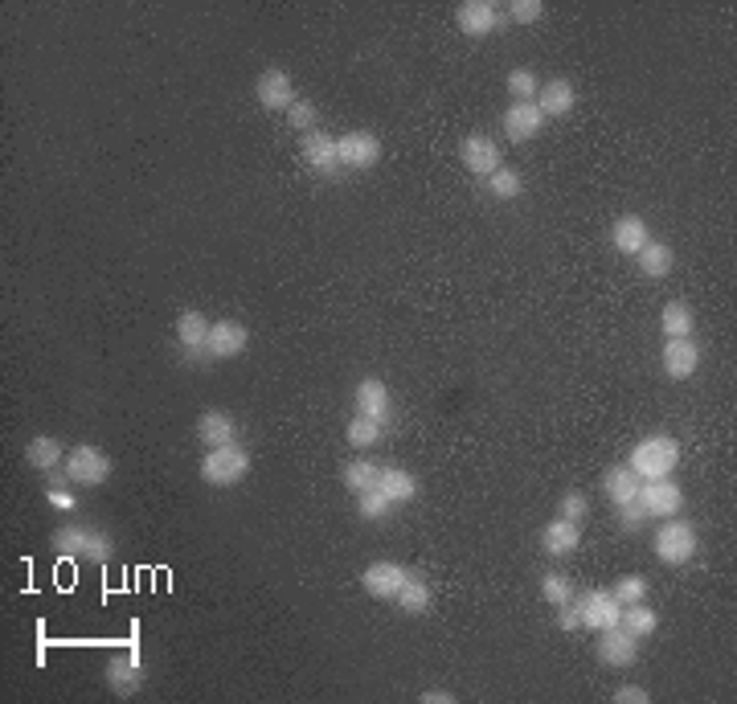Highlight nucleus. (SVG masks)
<instances>
[{
  "label": "nucleus",
  "mask_w": 737,
  "mask_h": 704,
  "mask_svg": "<svg viewBox=\"0 0 737 704\" xmlns=\"http://www.w3.org/2000/svg\"><path fill=\"white\" fill-rule=\"evenodd\" d=\"M394 508L385 500V492L381 488H369V492H357V512L365 516V520H385V512Z\"/></svg>",
  "instance_id": "38"
},
{
  "label": "nucleus",
  "mask_w": 737,
  "mask_h": 704,
  "mask_svg": "<svg viewBox=\"0 0 737 704\" xmlns=\"http://www.w3.org/2000/svg\"><path fill=\"white\" fill-rule=\"evenodd\" d=\"M197 438L213 451V447H230V443H238V422H234V414H226V410H205L201 418H197Z\"/></svg>",
  "instance_id": "21"
},
{
  "label": "nucleus",
  "mask_w": 737,
  "mask_h": 704,
  "mask_svg": "<svg viewBox=\"0 0 737 704\" xmlns=\"http://www.w3.org/2000/svg\"><path fill=\"white\" fill-rule=\"evenodd\" d=\"M353 406H357V414H365V418H385L389 414V406H394V398H389V385L381 381V377H365V381H357V393H353Z\"/></svg>",
  "instance_id": "22"
},
{
  "label": "nucleus",
  "mask_w": 737,
  "mask_h": 704,
  "mask_svg": "<svg viewBox=\"0 0 737 704\" xmlns=\"http://www.w3.org/2000/svg\"><path fill=\"white\" fill-rule=\"evenodd\" d=\"M25 463H29L33 471H54L58 463H66V447L58 443L54 434L29 438V447H25Z\"/></svg>",
  "instance_id": "27"
},
{
  "label": "nucleus",
  "mask_w": 737,
  "mask_h": 704,
  "mask_svg": "<svg viewBox=\"0 0 737 704\" xmlns=\"http://www.w3.org/2000/svg\"><path fill=\"white\" fill-rule=\"evenodd\" d=\"M557 516H566V520H578V524H582V520L590 516V496L578 492V488H570L566 496L557 500Z\"/></svg>",
  "instance_id": "37"
},
{
  "label": "nucleus",
  "mask_w": 737,
  "mask_h": 704,
  "mask_svg": "<svg viewBox=\"0 0 737 704\" xmlns=\"http://www.w3.org/2000/svg\"><path fill=\"white\" fill-rule=\"evenodd\" d=\"M394 602L402 606V614H422L430 602H435V594H430V586H426L422 578H414V574H410V578L402 582V590H398V598H394Z\"/></svg>",
  "instance_id": "33"
},
{
  "label": "nucleus",
  "mask_w": 737,
  "mask_h": 704,
  "mask_svg": "<svg viewBox=\"0 0 737 704\" xmlns=\"http://www.w3.org/2000/svg\"><path fill=\"white\" fill-rule=\"evenodd\" d=\"M508 17L520 21V25H533L545 17V5L541 0H508Z\"/></svg>",
  "instance_id": "41"
},
{
  "label": "nucleus",
  "mask_w": 737,
  "mask_h": 704,
  "mask_svg": "<svg viewBox=\"0 0 737 704\" xmlns=\"http://www.w3.org/2000/svg\"><path fill=\"white\" fill-rule=\"evenodd\" d=\"M701 549V537H697V524L684 520V516H668L656 533V557L664 565H688Z\"/></svg>",
  "instance_id": "3"
},
{
  "label": "nucleus",
  "mask_w": 737,
  "mask_h": 704,
  "mask_svg": "<svg viewBox=\"0 0 737 704\" xmlns=\"http://www.w3.org/2000/svg\"><path fill=\"white\" fill-rule=\"evenodd\" d=\"M647 700H652V692L639 688V684H623V688H615V704H647Z\"/></svg>",
  "instance_id": "43"
},
{
  "label": "nucleus",
  "mask_w": 737,
  "mask_h": 704,
  "mask_svg": "<svg viewBox=\"0 0 737 704\" xmlns=\"http://www.w3.org/2000/svg\"><path fill=\"white\" fill-rule=\"evenodd\" d=\"M635 262H639V271H643L647 279H668L672 267H676V254H672L668 242H647V246L635 254Z\"/></svg>",
  "instance_id": "28"
},
{
  "label": "nucleus",
  "mask_w": 737,
  "mask_h": 704,
  "mask_svg": "<svg viewBox=\"0 0 737 704\" xmlns=\"http://www.w3.org/2000/svg\"><path fill=\"white\" fill-rule=\"evenodd\" d=\"M254 99H258V107H263V111H283V115H287V107H291L299 95H295L291 74H287V70H279V66H271V70L258 74V82H254Z\"/></svg>",
  "instance_id": "8"
},
{
  "label": "nucleus",
  "mask_w": 737,
  "mask_h": 704,
  "mask_svg": "<svg viewBox=\"0 0 737 704\" xmlns=\"http://www.w3.org/2000/svg\"><path fill=\"white\" fill-rule=\"evenodd\" d=\"M701 369V348L692 336H680V340H664V373L672 381H688L692 373Z\"/></svg>",
  "instance_id": "18"
},
{
  "label": "nucleus",
  "mask_w": 737,
  "mask_h": 704,
  "mask_svg": "<svg viewBox=\"0 0 737 704\" xmlns=\"http://www.w3.org/2000/svg\"><path fill=\"white\" fill-rule=\"evenodd\" d=\"M484 185H488V193H492L496 201H516V197H520V189H525V181H520V172H516V168H508V164H500Z\"/></svg>",
  "instance_id": "34"
},
{
  "label": "nucleus",
  "mask_w": 737,
  "mask_h": 704,
  "mask_svg": "<svg viewBox=\"0 0 737 704\" xmlns=\"http://www.w3.org/2000/svg\"><path fill=\"white\" fill-rule=\"evenodd\" d=\"M533 103H537V111L545 119H566L574 111V103H578V91H574V82L553 78V82H541V91H537Z\"/></svg>",
  "instance_id": "19"
},
{
  "label": "nucleus",
  "mask_w": 737,
  "mask_h": 704,
  "mask_svg": "<svg viewBox=\"0 0 737 704\" xmlns=\"http://www.w3.org/2000/svg\"><path fill=\"white\" fill-rule=\"evenodd\" d=\"M557 627L561 631H582V619H578V606H557Z\"/></svg>",
  "instance_id": "45"
},
{
  "label": "nucleus",
  "mask_w": 737,
  "mask_h": 704,
  "mask_svg": "<svg viewBox=\"0 0 737 704\" xmlns=\"http://www.w3.org/2000/svg\"><path fill=\"white\" fill-rule=\"evenodd\" d=\"M459 156H463V168L471 176H480V181H488V176L500 168V148L492 136H467L459 144Z\"/></svg>",
  "instance_id": "17"
},
{
  "label": "nucleus",
  "mask_w": 737,
  "mask_h": 704,
  "mask_svg": "<svg viewBox=\"0 0 737 704\" xmlns=\"http://www.w3.org/2000/svg\"><path fill=\"white\" fill-rule=\"evenodd\" d=\"M344 438H349V447H353V451H369V447H377V443H381V422H377V418L357 414L349 426H344Z\"/></svg>",
  "instance_id": "32"
},
{
  "label": "nucleus",
  "mask_w": 737,
  "mask_h": 704,
  "mask_svg": "<svg viewBox=\"0 0 737 704\" xmlns=\"http://www.w3.org/2000/svg\"><path fill=\"white\" fill-rule=\"evenodd\" d=\"M676 463H680V443H676L672 434H652V438H643V443L631 451V459H627V467H631L643 483L668 479V475L676 471Z\"/></svg>",
  "instance_id": "1"
},
{
  "label": "nucleus",
  "mask_w": 737,
  "mask_h": 704,
  "mask_svg": "<svg viewBox=\"0 0 737 704\" xmlns=\"http://www.w3.org/2000/svg\"><path fill=\"white\" fill-rule=\"evenodd\" d=\"M647 242H652V238H647V222H643L639 213H623L619 222L611 226V246L619 254H639Z\"/></svg>",
  "instance_id": "24"
},
{
  "label": "nucleus",
  "mask_w": 737,
  "mask_h": 704,
  "mask_svg": "<svg viewBox=\"0 0 737 704\" xmlns=\"http://www.w3.org/2000/svg\"><path fill=\"white\" fill-rule=\"evenodd\" d=\"M574 606H578V619H582L586 631H611V627H619L623 606H619V598L611 590H586Z\"/></svg>",
  "instance_id": "6"
},
{
  "label": "nucleus",
  "mask_w": 737,
  "mask_h": 704,
  "mask_svg": "<svg viewBox=\"0 0 737 704\" xmlns=\"http://www.w3.org/2000/svg\"><path fill=\"white\" fill-rule=\"evenodd\" d=\"M246 344H250V332H246L242 320H213V324H209V344H205V352H209L213 361H234V357H242Z\"/></svg>",
  "instance_id": "10"
},
{
  "label": "nucleus",
  "mask_w": 737,
  "mask_h": 704,
  "mask_svg": "<svg viewBox=\"0 0 737 704\" xmlns=\"http://www.w3.org/2000/svg\"><path fill=\"white\" fill-rule=\"evenodd\" d=\"M377 488L385 492L389 504H410V500L418 496V475L406 471V467H381Z\"/></svg>",
  "instance_id": "23"
},
{
  "label": "nucleus",
  "mask_w": 737,
  "mask_h": 704,
  "mask_svg": "<svg viewBox=\"0 0 737 704\" xmlns=\"http://www.w3.org/2000/svg\"><path fill=\"white\" fill-rule=\"evenodd\" d=\"M103 680L115 696H136L144 688V664H140V651H123V655H111L107 668H103Z\"/></svg>",
  "instance_id": "9"
},
{
  "label": "nucleus",
  "mask_w": 737,
  "mask_h": 704,
  "mask_svg": "<svg viewBox=\"0 0 737 704\" xmlns=\"http://www.w3.org/2000/svg\"><path fill=\"white\" fill-rule=\"evenodd\" d=\"M660 328H664V340H680V336L697 332V316H692V307L684 299H672L660 312Z\"/></svg>",
  "instance_id": "29"
},
{
  "label": "nucleus",
  "mask_w": 737,
  "mask_h": 704,
  "mask_svg": "<svg viewBox=\"0 0 737 704\" xmlns=\"http://www.w3.org/2000/svg\"><path fill=\"white\" fill-rule=\"evenodd\" d=\"M639 504L647 516H676L684 508V492H680V483H672V475L652 479V483H639Z\"/></svg>",
  "instance_id": "12"
},
{
  "label": "nucleus",
  "mask_w": 737,
  "mask_h": 704,
  "mask_svg": "<svg viewBox=\"0 0 737 704\" xmlns=\"http://www.w3.org/2000/svg\"><path fill=\"white\" fill-rule=\"evenodd\" d=\"M619 520H623V528H639V524L647 520V512H643V504H639V500H631V504H623V508H619Z\"/></svg>",
  "instance_id": "44"
},
{
  "label": "nucleus",
  "mask_w": 737,
  "mask_h": 704,
  "mask_svg": "<svg viewBox=\"0 0 737 704\" xmlns=\"http://www.w3.org/2000/svg\"><path fill=\"white\" fill-rule=\"evenodd\" d=\"M336 156H340V168H353V172H365L381 160V140L373 131H344L336 140Z\"/></svg>",
  "instance_id": "7"
},
{
  "label": "nucleus",
  "mask_w": 737,
  "mask_h": 704,
  "mask_svg": "<svg viewBox=\"0 0 737 704\" xmlns=\"http://www.w3.org/2000/svg\"><path fill=\"white\" fill-rule=\"evenodd\" d=\"M455 21L467 37H492L496 29H504V13L492 5V0H463Z\"/></svg>",
  "instance_id": "11"
},
{
  "label": "nucleus",
  "mask_w": 737,
  "mask_h": 704,
  "mask_svg": "<svg viewBox=\"0 0 737 704\" xmlns=\"http://www.w3.org/2000/svg\"><path fill=\"white\" fill-rule=\"evenodd\" d=\"M578 545H582V524H578V520L557 516V520H549V524L541 528V549H545L549 557H570Z\"/></svg>",
  "instance_id": "20"
},
{
  "label": "nucleus",
  "mask_w": 737,
  "mask_h": 704,
  "mask_svg": "<svg viewBox=\"0 0 737 704\" xmlns=\"http://www.w3.org/2000/svg\"><path fill=\"white\" fill-rule=\"evenodd\" d=\"M541 598L549 606H570L574 602V582L566 574H557V569H549V574L541 578Z\"/></svg>",
  "instance_id": "35"
},
{
  "label": "nucleus",
  "mask_w": 737,
  "mask_h": 704,
  "mask_svg": "<svg viewBox=\"0 0 737 704\" xmlns=\"http://www.w3.org/2000/svg\"><path fill=\"white\" fill-rule=\"evenodd\" d=\"M377 475H381V467L369 459V455H357V459H349L344 463V488H349L353 496L357 492H369V488H377Z\"/></svg>",
  "instance_id": "31"
},
{
  "label": "nucleus",
  "mask_w": 737,
  "mask_h": 704,
  "mask_svg": "<svg viewBox=\"0 0 737 704\" xmlns=\"http://www.w3.org/2000/svg\"><path fill=\"white\" fill-rule=\"evenodd\" d=\"M639 639H631L623 627H611V631H598V664H606V668H631L635 659H639V647H635Z\"/></svg>",
  "instance_id": "16"
},
{
  "label": "nucleus",
  "mask_w": 737,
  "mask_h": 704,
  "mask_svg": "<svg viewBox=\"0 0 737 704\" xmlns=\"http://www.w3.org/2000/svg\"><path fill=\"white\" fill-rule=\"evenodd\" d=\"M46 500H50L54 508H62V512H74V508H78V496H74L70 488H62V483H50V492H46Z\"/></svg>",
  "instance_id": "42"
},
{
  "label": "nucleus",
  "mask_w": 737,
  "mask_h": 704,
  "mask_svg": "<svg viewBox=\"0 0 737 704\" xmlns=\"http://www.w3.org/2000/svg\"><path fill=\"white\" fill-rule=\"evenodd\" d=\"M619 627H623L631 639H647V635H656L660 614L647 606V602H631V606H623V614H619Z\"/></svg>",
  "instance_id": "30"
},
{
  "label": "nucleus",
  "mask_w": 737,
  "mask_h": 704,
  "mask_svg": "<svg viewBox=\"0 0 737 704\" xmlns=\"http://www.w3.org/2000/svg\"><path fill=\"white\" fill-rule=\"evenodd\" d=\"M54 549L62 557H74V561H95V565H107L115 545L107 533H99V528L91 524H62L54 533Z\"/></svg>",
  "instance_id": "2"
},
{
  "label": "nucleus",
  "mask_w": 737,
  "mask_h": 704,
  "mask_svg": "<svg viewBox=\"0 0 737 704\" xmlns=\"http://www.w3.org/2000/svg\"><path fill=\"white\" fill-rule=\"evenodd\" d=\"M422 704H455V696L447 688H430V692H422Z\"/></svg>",
  "instance_id": "46"
},
{
  "label": "nucleus",
  "mask_w": 737,
  "mask_h": 704,
  "mask_svg": "<svg viewBox=\"0 0 737 704\" xmlns=\"http://www.w3.org/2000/svg\"><path fill=\"white\" fill-rule=\"evenodd\" d=\"M250 475V451L242 443H230V447H213L205 459H201V479L209 488H234Z\"/></svg>",
  "instance_id": "4"
},
{
  "label": "nucleus",
  "mask_w": 737,
  "mask_h": 704,
  "mask_svg": "<svg viewBox=\"0 0 737 704\" xmlns=\"http://www.w3.org/2000/svg\"><path fill=\"white\" fill-rule=\"evenodd\" d=\"M209 324L213 320H205V312H197V307H185V312L177 316V340H181V348L185 352H201L209 344Z\"/></svg>",
  "instance_id": "26"
},
{
  "label": "nucleus",
  "mask_w": 737,
  "mask_h": 704,
  "mask_svg": "<svg viewBox=\"0 0 737 704\" xmlns=\"http://www.w3.org/2000/svg\"><path fill=\"white\" fill-rule=\"evenodd\" d=\"M639 483H643V479H639L627 463H619V467H611V471L602 475V492L611 496V504H615V508H623V504L639 500Z\"/></svg>",
  "instance_id": "25"
},
{
  "label": "nucleus",
  "mask_w": 737,
  "mask_h": 704,
  "mask_svg": "<svg viewBox=\"0 0 737 704\" xmlns=\"http://www.w3.org/2000/svg\"><path fill=\"white\" fill-rule=\"evenodd\" d=\"M611 594L619 598V606L643 602V598H647V578H639V574H627V578H619V582H615V590H611Z\"/></svg>",
  "instance_id": "40"
},
{
  "label": "nucleus",
  "mask_w": 737,
  "mask_h": 704,
  "mask_svg": "<svg viewBox=\"0 0 737 704\" xmlns=\"http://www.w3.org/2000/svg\"><path fill=\"white\" fill-rule=\"evenodd\" d=\"M299 164L312 168V172H320V176H336V168H340L336 140L328 136V131H308V136H303V144H299Z\"/></svg>",
  "instance_id": "13"
},
{
  "label": "nucleus",
  "mask_w": 737,
  "mask_h": 704,
  "mask_svg": "<svg viewBox=\"0 0 737 704\" xmlns=\"http://www.w3.org/2000/svg\"><path fill=\"white\" fill-rule=\"evenodd\" d=\"M500 127H504V136H508L512 144H529V140L541 136L545 115L537 111V103H512V107L500 115Z\"/></svg>",
  "instance_id": "15"
},
{
  "label": "nucleus",
  "mask_w": 737,
  "mask_h": 704,
  "mask_svg": "<svg viewBox=\"0 0 737 704\" xmlns=\"http://www.w3.org/2000/svg\"><path fill=\"white\" fill-rule=\"evenodd\" d=\"M111 471H115L111 455L103 447H95V443H78V447L66 451V479L70 483H82V488H103V483L111 479Z\"/></svg>",
  "instance_id": "5"
},
{
  "label": "nucleus",
  "mask_w": 737,
  "mask_h": 704,
  "mask_svg": "<svg viewBox=\"0 0 737 704\" xmlns=\"http://www.w3.org/2000/svg\"><path fill=\"white\" fill-rule=\"evenodd\" d=\"M287 123H291L295 131H303V136H308V131H316V103H312V99H295V103L287 107Z\"/></svg>",
  "instance_id": "39"
},
{
  "label": "nucleus",
  "mask_w": 737,
  "mask_h": 704,
  "mask_svg": "<svg viewBox=\"0 0 737 704\" xmlns=\"http://www.w3.org/2000/svg\"><path fill=\"white\" fill-rule=\"evenodd\" d=\"M537 91H541V78H537L533 70L516 66V70L508 74V95H512V103H533Z\"/></svg>",
  "instance_id": "36"
},
{
  "label": "nucleus",
  "mask_w": 737,
  "mask_h": 704,
  "mask_svg": "<svg viewBox=\"0 0 737 704\" xmlns=\"http://www.w3.org/2000/svg\"><path fill=\"white\" fill-rule=\"evenodd\" d=\"M406 578H410V569H402L398 561H373L365 574H361V586H365L369 598L389 602V598H398V590H402Z\"/></svg>",
  "instance_id": "14"
}]
</instances>
